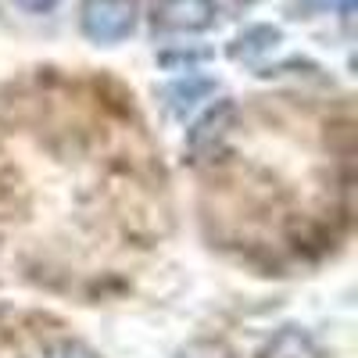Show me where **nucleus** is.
Masks as SVG:
<instances>
[{
	"mask_svg": "<svg viewBox=\"0 0 358 358\" xmlns=\"http://www.w3.org/2000/svg\"><path fill=\"white\" fill-rule=\"evenodd\" d=\"M241 4H255V0H241Z\"/></svg>",
	"mask_w": 358,
	"mask_h": 358,
	"instance_id": "10",
	"label": "nucleus"
},
{
	"mask_svg": "<svg viewBox=\"0 0 358 358\" xmlns=\"http://www.w3.org/2000/svg\"><path fill=\"white\" fill-rule=\"evenodd\" d=\"M79 25L94 43H118L136 29V0H83Z\"/></svg>",
	"mask_w": 358,
	"mask_h": 358,
	"instance_id": "1",
	"label": "nucleus"
},
{
	"mask_svg": "<svg viewBox=\"0 0 358 358\" xmlns=\"http://www.w3.org/2000/svg\"><path fill=\"white\" fill-rule=\"evenodd\" d=\"M258 358H322V348L308 330H301V326H283V330L273 334V341L262 348Z\"/></svg>",
	"mask_w": 358,
	"mask_h": 358,
	"instance_id": "4",
	"label": "nucleus"
},
{
	"mask_svg": "<svg viewBox=\"0 0 358 358\" xmlns=\"http://www.w3.org/2000/svg\"><path fill=\"white\" fill-rule=\"evenodd\" d=\"M15 4L29 15H47V11H54L57 4H62V0H15Z\"/></svg>",
	"mask_w": 358,
	"mask_h": 358,
	"instance_id": "9",
	"label": "nucleus"
},
{
	"mask_svg": "<svg viewBox=\"0 0 358 358\" xmlns=\"http://www.w3.org/2000/svg\"><path fill=\"white\" fill-rule=\"evenodd\" d=\"M233 126H236V104L233 101H219V104L208 108L187 133L190 162H212L222 151V143L229 140Z\"/></svg>",
	"mask_w": 358,
	"mask_h": 358,
	"instance_id": "2",
	"label": "nucleus"
},
{
	"mask_svg": "<svg viewBox=\"0 0 358 358\" xmlns=\"http://www.w3.org/2000/svg\"><path fill=\"white\" fill-rule=\"evenodd\" d=\"M212 90H215L212 79H204V76H187V79L169 83L162 97H165V108H169L172 115H187V111L197 108V101H204L208 94H212Z\"/></svg>",
	"mask_w": 358,
	"mask_h": 358,
	"instance_id": "5",
	"label": "nucleus"
},
{
	"mask_svg": "<svg viewBox=\"0 0 358 358\" xmlns=\"http://www.w3.org/2000/svg\"><path fill=\"white\" fill-rule=\"evenodd\" d=\"M151 22L158 33L194 36L215 25V0H155Z\"/></svg>",
	"mask_w": 358,
	"mask_h": 358,
	"instance_id": "3",
	"label": "nucleus"
},
{
	"mask_svg": "<svg viewBox=\"0 0 358 358\" xmlns=\"http://www.w3.org/2000/svg\"><path fill=\"white\" fill-rule=\"evenodd\" d=\"M276 43H280V29L276 25H251V29H244V33L233 40L229 54L236 57V62H251V57L268 54Z\"/></svg>",
	"mask_w": 358,
	"mask_h": 358,
	"instance_id": "6",
	"label": "nucleus"
},
{
	"mask_svg": "<svg viewBox=\"0 0 358 358\" xmlns=\"http://www.w3.org/2000/svg\"><path fill=\"white\" fill-rule=\"evenodd\" d=\"M176 358H233V355L222 344H215V341H194L187 348H179Z\"/></svg>",
	"mask_w": 358,
	"mask_h": 358,
	"instance_id": "8",
	"label": "nucleus"
},
{
	"mask_svg": "<svg viewBox=\"0 0 358 358\" xmlns=\"http://www.w3.org/2000/svg\"><path fill=\"white\" fill-rule=\"evenodd\" d=\"M25 358H97V351L72 337H54V341H40Z\"/></svg>",
	"mask_w": 358,
	"mask_h": 358,
	"instance_id": "7",
	"label": "nucleus"
}]
</instances>
